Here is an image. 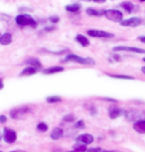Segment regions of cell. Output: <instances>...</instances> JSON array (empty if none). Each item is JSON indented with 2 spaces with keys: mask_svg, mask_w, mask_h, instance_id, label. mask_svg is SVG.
<instances>
[{
  "mask_svg": "<svg viewBox=\"0 0 145 152\" xmlns=\"http://www.w3.org/2000/svg\"><path fill=\"white\" fill-rule=\"evenodd\" d=\"M63 136H64V130L60 127L54 128L53 131L51 132V138L54 140H58L60 138H62Z\"/></svg>",
  "mask_w": 145,
  "mask_h": 152,
  "instance_id": "14",
  "label": "cell"
},
{
  "mask_svg": "<svg viewBox=\"0 0 145 152\" xmlns=\"http://www.w3.org/2000/svg\"><path fill=\"white\" fill-rule=\"evenodd\" d=\"M104 11L106 10H101V11H98V10H95V9H93V8H89V9H87L86 10V12L87 14L89 16H103L104 15Z\"/></svg>",
  "mask_w": 145,
  "mask_h": 152,
  "instance_id": "20",
  "label": "cell"
},
{
  "mask_svg": "<svg viewBox=\"0 0 145 152\" xmlns=\"http://www.w3.org/2000/svg\"><path fill=\"white\" fill-rule=\"evenodd\" d=\"M49 20L51 21V23H53V24H56V23H58L60 21V18L58 16H51Z\"/></svg>",
  "mask_w": 145,
  "mask_h": 152,
  "instance_id": "29",
  "label": "cell"
},
{
  "mask_svg": "<svg viewBox=\"0 0 145 152\" xmlns=\"http://www.w3.org/2000/svg\"><path fill=\"white\" fill-rule=\"evenodd\" d=\"M25 64L30 65V67L36 68L37 70H39V69L42 68L41 63H40L39 60H37V59H29V60H27V61L25 62Z\"/></svg>",
  "mask_w": 145,
  "mask_h": 152,
  "instance_id": "19",
  "label": "cell"
},
{
  "mask_svg": "<svg viewBox=\"0 0 145 152\" xmlns=\"http://www.w3.org/2000/svg\"><path fill=\"white\" fill-rule=\"evenodd\" d=\"M46 100L49 104H57V102H62V97H60L58 96H48Z\"/></svg>",
  "mask_w": 145,
  "mask_h": 152,
  "instance_id": "24",
  "label": "cell"
},
{
  "mask_svg": "<svg viewBox=\"0 0 145 152\" xmlns=\"http://www.w3.org/2000/svg\"><path fill=\"white\" fill-rule=\"evenodd\" d=\"M3 139L5 140V142L12 144V143L15 142L16 139H17L16 131L13 130L12 128L4 127L3 128Z\"/></svg>",
  "mask_w": 145,
  "mask_h": 152,
  "instance_id": "5",
  "label": "cell"
},
{
  "mask_svg": "<svg viewBox=\"0 0 145 152\" xmlns=\"http://www.w3.org/2000/svg\"><path fill=\"white\" fill-rule=\"evenodd\" d=\"M12 152H25L23 150H15V151H12Z\"/></svg>",
  "mask_w": 145,
  "mask_h": 152,
  "instance_id": "40",
  "label": "cell"
},
{
  "mask_svg": "<svg viewBox=\"0 0 145 152\" xmlns=\"http://www.w3.org/2000/svg\"><path fill=\"white\" fill-rule=\"evenodd\" d=\"M73 62V63H78V64L81 65H87V66H95V61L92 58H82L78 55H75V54H69L67 55L66 59L64 60L63 62Z\"/></svg>",
  "mask_w": 145,
  "mask_h": 152,
  "instance_id": "2",
  "label": "cell"
},
{
  "mask_svg": "<svg viewBox=\"0 0 145 152\" xmlns=\"http://www.w3.org/2000/svg\"><path fill=\"white\" fill-rule=\"evenodd\" d=\"M103 100H107V102H117V100L114 99H109V97H103V99H101Z\"/></svg>",
  "mask_w": 145,
  "mask_h": 152,
  "instance_id": "35",
  "label": "cell"
},
{
  "mask_svg": "<svg viewBox=\"0 0 145 152\" xmlns=\"http://www.w3.org/2000/svg\"><path fill=\"white\" fill-rule=\"evenodd\" d=\"M133 129H134L136 132H138L140 134H144L145 133V119H141V120H138V121L134 122V124H133Z\"/></svg>",
  "mask_w": 145,
  "mask_h": 152,
  "instance_id": "11",
  "label": "cell"
},
{
  "mask_svg": "<svg viewBox=\"0 0 145 152\" xmlns=\"http://www.w3.org/2000/svg\"><path fill=\"white\" fill-rule=\"evenodd\" d=\"M65 69L63 67H59V66H56V67H51L48 68L46 70H43L42 73L45 75H53V74H58V73H62L64 72Z\"/></svg>",
  "mask_w": 145,
  "mask_h": 152,
  "instance_id": "13",
  "label": "cell"
},
{
  "mask_svg": "<svg viewBox=\"0 0 145 152\" xmlns=\"http://www.w3.org/2000/svg\"><path fill=\"white\" fill-rule=\"evenodd\" d=\"M37 129H38L39 131H41V132H46V131L48 130L47 123H45V122L38 123V125H37Z\"/></svg>",
  "mask_w": 145,
  "mask_h": 152,
  "instance_id": "25",
  "label": "cell"
},
{
  "mask_svg": "<svg viewBox=\"0 0 145 152\" xmlns=\"http://www.w3.org/2000/svg\"><path fill=\"white\" fill-rule=\"evenodd\" d=\"M141 23V18H139V17H131V18L125 19L122 22H120V25L124 27H138Z\"/></svg>",
  "mask_w": 145,
  "mask_h": 152,
  "instance_id": "9",
  "label": "cell"
},
{
  "mask_svg": "<svg viewBox=\"0 0 145 152\" xmlns=\"http://www.w3.org/2000/svg\"><path fill=\"white\" fill-rule=\"evenodd\" d=\"M7 121V117L5 115H0V123H5Z\"/></svg>",
  "mask_w": 145,
  "mask_h": 152,
  "instance_id": "34",
  "label": "cell"
},
{
  "mask_svg": "<svg viewBox=\"0 0 145 152\" xmlns=\"http://www.w3.org/2000/svg\"><path fill=\"white\" fill-rule=\"evenodd\" d=\"M74 127L77 128V129H85V128H86V124H85L84 120H78V121L75 123Z\"/></svg>",
  "mask_w": 145,
  "mask_h": 152,
  "instance_id": "26",
  "label": "cell"
},
{
  "mask_svg": "<svg viewBox=\"0 0 145 152\" xmlns=\"http://www.w3.org/2000/svg\"><path fill=\"white\" fill-rule=\"evenodd\" d=\"M38 73V70L36 68H33V67H27L25 68L23 71L20 73V77H24V76H32V75H35Z\"/></svg>",
  "mask_w": 145,
  "mask_h": 152,
  "instance_id": "17",
  "label": "cell"
},
{
  "mask_svg": "<svg viewBox=\"0 0 145 152\" xmlns=\"http://www.w3.org/2000/svg\"><path fill=\"white\" fill-rule=\"evenodd\" d=\"M73 150H77V151H79V152H87V145L77 142L76 144L73 146Z\"/></svg>",
  "mask_w": 145,
  "mask_h": 152,
  "instance_id": "23",
  "label": "cell"
},
{
  "mask_svg": "<svg viewBox=\"0 0 145 152\" xmlns=\"http://www.w3.org/2000/svg\"><path fill=\"white\" fill-rule=\"evenodd\" d=\"M104 16L107 19L110 20L112 22H118L120 23L123 21V14L121 11L116 10V9H109L104 11Z\"/></svg>",
  "mask_w": 145,
  "mask_h": 152,
  "instance_id": "3",
  "label": "cell"
},
{
  "mask_svg": "<svg viewBox=\"0 0 145 152\" xmlns=\"http://www.w3.org/2000/svg\"><path fill=\"white\" fill-rule=\"evenodd\" d=\"M123 115L126 118V120H128V121L136 122V121H138V120H141L140 118L142 117V113L138 110H124Z\"/></svg>",
  "mask_w": 145,
  "mask_h": 152,
  "instance_id": "4",
  "label": "cell"
},
{
  "mask_svg": "<svg viewBox=\"0 0 145 152\" xmlns=\"http://www.w3.org/2000/svg\"><path fill=\"white\" fill-rule=\"evenodd\" d=\"M93 136L92 134H89V133H85V134H82V135H79L78 137L76 138V141L79 142V143H82V144H85V145H87V144H90V143L93 142Z\"/></svg>",
  "mask_w": 145,
  "mask_h": 152,
  "instance_id": "10",
  "label": "cell"
},
{
  "mask_svg": "<svg viewBox=\"0 0 145 152\" xmlns=\"http://www.w3.org/2000/svg\"><path fill=\"white\" fill-rule=\"evenodd\" d=\"M0 37H1V36H0Z\"/></svg>",
  "mask_w": 145,
  "mask_h": 152,
  "instance_id": "43",
  "label": "cell"
},
{
  "mask_svg": "<svg viewBox=\"0 0 145 152\" xmlns=\"http://www.w3.org/2000/svg\"><path fill=\"white\" fill-rule=\"evenodd\" d=\"M120 6L123 8L124 10L126 11L127 13H132L133 11H135V10H137L136 9V7L133 5L131 2H129V1H125V2H122V3L120 4Z\"/></svg>",
  "mask_w": 145,
  "mask_h": 152,
  "instance_id": "16",
  "label": "cell"
},
{
  "mask_svg": "<svg viewBox=\"0 0 145 152\" xmlns=\"http://www.w3.org/2000/svg\"><path fill=\"white\" fill-rule=\"evenodd\" d=\"M29 111H30V108L27 107L16 108V110H13L10 111V116L12 117L13 119H22L25 114L28 113Z\"/></svg>",
  "mask_w": 145,
  "mask_h": 152,
  "instance_id": "7",
  "label": "cell"
},
{
  "mask_svg": "<svg viewBox=\"0 0 145 152\" xmlns=\"http://www.w3.org/2000/svg\"><path fill=\"white\" fill-rule=\"evenodd\" d=\"M101 152H117V151H113V150H101Z\"/></svg>",
  "mask_w": 145,
  "mask_h": 152,
  "instance_id": "39",
  "label": "cell"
},
{
  "mask_svg": "<svg viewBox=\"0 0 145 152\" xmlns=\"http://www.w3.org/2000/svg\"><path fill=\"white\" fill-rule=\"evenodd\" d=\"M76 41L78 42L79 44H81L82 47H87V46L90 45L89 39H87L86 36L82 35V34H79V35L76 36Z\"/></svg>",
  "mask_w": 145,
  "mask_h": 152,
  "instance_id": "18",
  "label": "cell"
},
{
  "mask_svg": "<svg viewBox=\"0 0 145 152\" xmlns=\"http://www.w3.org/2000/svg\"><path fill=\"white\" fill-rule=\"evenodd\" d=\"M15 21H16V24L19 25V26H31L33 28H36L38 26V23L36 22V20L31 15L26 13L17 15L15 18Z\"/></svg>",
  "mask_w": 145,
  "mask_h": 152,
  "instance_id": "1",
  "label": "cell"
},
{
  "mask_svg": "<svg viewBox=\"0 0 145 152\" xmlns=\"http://www.w3.org/2000/svg\"><path fill=\"white\" fill-rule=\"evenodd\" d=\"M12 43V35L10 33H4L0 37V44L1 45H9Z\"/></svg>",
  "mask_w": 145,
  "mask_h": 152,
  "instance_id": "15",
  "label": "cell"
},
{
  "mask_svg": "<svg viewBox=\"0 0 145 152\" xmlns=\"http://www.w3.org/2000/svg\"><path fill=\"white\" fill-rule=\"evenodd\" d=\"M0 152H2V151H0Z\"/></svg>",
  "mask_w": 145,
  "mask_h": 152,
  "instance_id": "42",
  "label": "cell"
},
{
  "mask_svg": "<svg viewBox=\"0 0 145 152\" xmlns=\"http://www.w3.org/2000/svg\"><path fill=\"white\" fill-rule=\"evenodd\" d=\"M102 149L101 147H93V148H89L87 150V152H101Z\"/></svg>",
  "mask_w": 145,
  "mask_h": 152,
  "instance_id": "30",
  "label": "cell"
},
{
  "mask_svg": "<svg viewBox=\"0 0 145 152\" xmlns=\"http://www.w3.org/2000/svg\"><path fill=\"white\" fill-rule=\"evenodd\" d=\"M87 35L90 37H98V38H113L114 37V34L112 33H109L106 31H102V30H87Z\"/></svg>",
  "mask_w": 145,
  "mask_h": 152,
  "instance_id": "6",
  "label": "cell"
},
{
  "mask_svg": "<svg viewBox=\"0 0 145 152\" xmlns=\"http://www.w3.org/2000/svg\"><path fill=\"white\" fill-rule=\"evenodd\" d=\"M124 111L120 110V108H117V107H110L109 110V116L110 117L111 119H115L117 118L118 116H120L123 114Z\"/></svg>",
  "mask_w": 145,
  "mask_h": 152,
  "instance_id": "12",
  "label": "cell"
},
{
  "mask_svg": "<svg viewBox=\"0 0 145 152\" xmlns=\"http://www.w3.org/2000/svg\"><path fill=\"white\" fill-rule=\"evenodd\" d=\"M142 60H143V62H145V58H143V59H142ZM141 71H142V73H143V74H145V67H143V68H142V69H141Z\"/></svg>",
  "mask_w": 145,
  "mask_h": 152,
  "instance_id": "38",
  "label": "cell"
},
{
  "mask_svg": "<svg viewBox=\"0 0 145 152\" xmlns=\"http://www.w3.org/2000/svg\"><path fill=\"white\" fill-rule=\"evenodd\" d=\"M74 120H75V115H74L73 113H69L63 117L64 122H73Z\"/></svg>",
  "mask_w": 145,
  "mask_h": 152,
  "instance_id": "27",
  "label": "cell"
},
{
  "mask_svg": "<svg viewBox=\"0 0 145 152\" xmlns=\"http://www.w3.org/2000/svg\"><path fill=\"white\" fill-rule=\"evenodd\" d=\"M1 138H2V135H1V133H0V140H1Z\"/></svg>",
  "mask_w": 145,
  "mask_h": 152,
  "instance_id": "41",
  "label": "cell"
},
{
  "mask_svg": "<svg viewBox=\"0 0 145 152\" xmlns=\"http://www.w3.org/2000/svg\"><path fill=\"white\" fill-rule=\"evenodd\" d=\"M4 88V84H3V80L0 79V90H2V88Z\"/></svg>",
  "mask_w": 145,
  "mask_h": 152,
  "instance_id": "37",
  "label": "cell"
},
{
  "mask_svg": "<svg viewBox=\"0 0 145 152\" xmlns=\"http://www.w3.org/2000/svg\"><path fill=\"white\" fill-rule=\"evenodd\" d=\"M109 78L112 79H119V80H134L131 76H126V75H118V74H106Z\"/></svg>",
  "mask_w": 145,
  "mask_h": 152,
  "instance_id": "21",
  "label": "cell"
},
{
  "mask_svg": "<svg viewBox=\"0 0 145 152\" xmlns=\"http://www.w3.org/2000/svg\"><path fill=\"white\" fill-rule=\"evenodd\" d=\"M56 29L55 26H50V27H46L44 29V31H46V32H52V31H54Z\"/></svg>",
  "mask_w": 145,
  "mask_h": 152,
  "instance_id": "33",
  "label": "cell"
},
{
  "mask_svg": "<svg viewBox=\"0 0 145 152\" xmlns=\"http://www.w3.org/2000/svg\"><path fill=\"white\" fill-rule=\"evenodd\" d=\"M112 59H113V61H116V62H119L121 60L120 56L117 55V54H113V55H112Z\"/></svg>",
  "mask_w": 145,
  "mask_h": 152,
  "instance_id": "32",
  "label": "cell"
},
{
  "mask_svg": "<svg viewBox=\"0 0 145 152\" xmlns=\"http://www.w3.org/2000/svg\"><path fill=\"white\" fill-rule=\"evenodd\" d=\"M87 110H89L90 113H92V115H95L96 113H98V111H96V108L95 107V105H90Z\"/></svg>",
  "mask_w": 145,
  "mask_h": 152,
  "instance_id": "28",
  "label": "cell"
},
{
  "mask_svg": "<svg viewBox=\"0 0 145 152\" xmlns=\"http://www.w3.org/2000/svg\"><path fill=\"white\" fill-rule=\"evenodd\" d=\"M11 17L6 15V14H0V19L2 20V21H9Z\"/></svg>",
  "mask_w": 145,
  "mask_h": 152,
  "instance_id": "31",
  "label": "cell"
},
{
  "mask_svg": "<svg viewBox=\"0 0 145 152\" xmlns=\"http://www.w3.org/2000/svg\"><path fill=\"white\" fill-rule=\"evenodd\" d=\"M138 40L141 43H144V44H145V36H139L138 37Z\"/></svg>",
  "mask_w": 145,
  "mask_h": 152,
  "instance_id": "36",
  "label": "cell"
},
{
  "mask_svg": "<svg viewBox=\"0 0 145 152\" xmlns=\"http://www.w3.org/2000/svg\"><path fill=\"white\" fill-rule=\"evenodd\" d=\"M66 10L68 11V12H73V13L79 12V11L81 10V5H79V4L67 5V6H66Z\"/></svg>",
  "mask_w": 145,
  "mask_h": 152,
  "instance_id": "22",
  "label": "cell"
},
{
  "mask_svg": "<svg viewBox=\"0 0 145 152\" xmlns=\"http://www.w3.org/2000/svg\"><path fill=\"white\" fill-rule=\"evenodd\" d=\"M114 52H120V51H124V52H133L137 54H145L144 49H140L137 47H128V46H116L113 48Z\"/></svg>",
  "mask_w": 145,
  "mask_h": 152,
  "instance_id": "8",
  "label": "cell"
}]
</instances>
